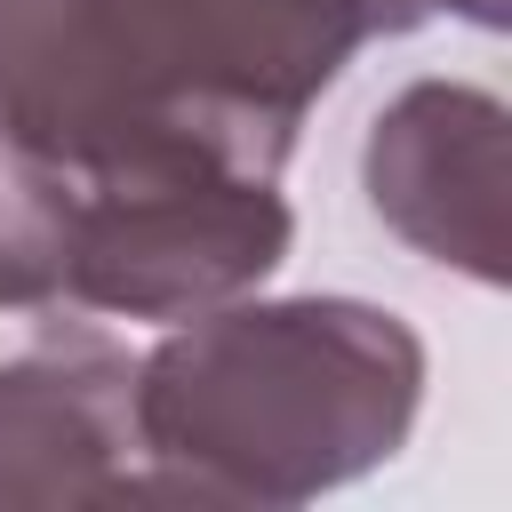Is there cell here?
<instances>
[{
	"instance_id": "obj_1",
	"label": "cell",
	"mask_w": 512,
	"mask_h": 512,
	"mask_svg": "<svg viewBox=\"0 0 512 512\" xmlns=\"http://www.w3.org/2000/svg\"><path fill=\"white\" fill-rule=\"evenodd\" d=\"M368 0H0V144L64 192L280 184Z\"/></svg>"
},
{
	"instance_id": "obj_4",
	"label": "cell",
	"mask_w": 512,
	"mask_h": 512,
	"mask_svg": "<svg viewBox=\"0 0 512 512\" xmlns=\"http://www.w3.org/2000/svg\"><path fill=\"white\" fill-rule=\"evenodd\" d=\"M368 208L432 264L504 280V192H512V120L488 88L416 80L400 88L360 152Z\"/></svg>"
},
{
	"instance_id": "obj_2",
	"label": "cell",
	"mask_w": 512,
	"mask_h": 512,
	"mask_svg": "<svg viewBox=\"0 0 512 512\" xmlns=\"http://www.w3.org/2000/svg\"><path fill=\"white\" fill-rule=\"evenodd\" d=\"M424 344L360 296L184 312L136 360V504H312L400 456Z\"/></svg>"
},
{
	"instance_id": "obj_5",
	"label": "cell",
	"mask_w": 512,
	"mask_h": 512,
	"mask_svg": "<svg viewBox=\"0 0 512 512\" xmlns=\"http://www.w3.org/2000/svg\"><path fill=\"white\" fill-rule=\"evenodd\" d=\"M464 16V24H480V32H496L504 16H512V0H368V32H416L424 16Z\"/></svg>"
},
{
	"instance_id": "obj_3",
	"label": "cell",
	"mask_w": 512,
	"mask_h": 512,
	"mask_svg": "<svg viewBox=\"0 0 512 512\" xmlns=\"http://www.w3.org/2000/svg\"><path fill=\"white\" fill-rule=\"evenodd\" d=\"M0 504H136V360L72 304H0Z\"/></svg>"
}]
</instances>
